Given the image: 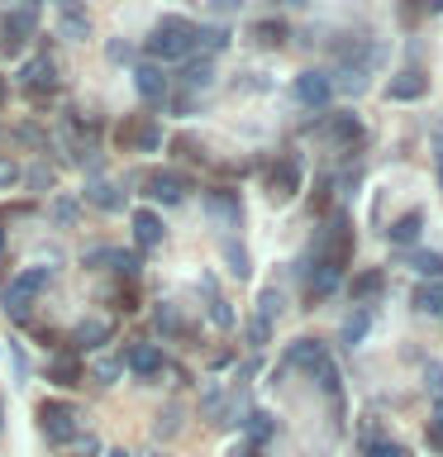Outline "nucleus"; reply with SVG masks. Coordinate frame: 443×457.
<instances>
[{
    "label": "nucleus",
    "instance_id": "nucleus-1",
    "mask_svg": "<svg viewBox=\"0 0 443 457\" xmlns=\"http://www.w3.org/2000/svg\"><path fill=\"white\" fill-rule=\"evenodd\" d=\"M196 24L181 20V14H167V20H157V29L148 34V57H157V62H177V57H186L196 48Z\"/></svg>",
    "mask_w": 443,
    "mask_h": 457
},
{
    "label": "nucleus",
    "instance_id": "nucleus-2",
    "mask_svg": "<svg viewBox=\"0 0 443 457\" xmlns=\"http://www.w3.org/2000/svg\"><path fill=\"white\" fill-rule=\"evenodd\" d=\"M48 277H53V267H29V271H20V277L5 286V310L14 314V320H24L29 300H34L43 286H48Z\"/></svg>",
    "mask_w": 443,
    "mask_h": 457
},
{
    "label": "nucleus",
    "instance_id": "nucleus-3",
    "mask_svg": "<svg viewBox=\"0 0 443 457\" xmlns=\"http://www.w3.org/2000/svg\"><path fill=\"white\" fill-rule=\"evenodd\" d=\"M38 420H43V434H48V443H71V438H77V410L63 405V400H43V405H38Z\"/></svg>",
    "mask_w": 443,
    "mask_h": 457
},
{
    "label": "nucleus",
    "instance_id": "nucleus-4",
    "mask_svg": "<svg viewBox=\"0 0 443 457\" xmlns=\"http://www.w3.org/2000/svg\"><path fill=\"white\" fill-rule=\"evenodd\" d=\"M348 253H353V228H348L343 214H334V220L324 224V234H320V257H324V262H334V267H343V262H348Z\"/></svg>",
    "mask_w": 443,
    "mask_h": 457
},
{
    "label": "nucleus",
    "instance_id": "nucleus-5",
    "mask_svg": "<svg viewBox=\"0 0 443 457\" xmlns=\"http://www.w3.org/2000/svg\"><path fill=\"white\" fill-rule=\"evenodd\" d=\"M329 96H334V77H324V71H300L296 77V100L310 110L329 105Z\"/></svg>",
    "mask_w": 443,
    "mask_h": 457
},
{
    "label": "nucleus",
    "instance_id": "nucleus-6",
    "mask_svg": "<svg viewBox=\"0 0 443 457\" xmlns=\"http://www.w3.org/2000/svg\"><path fill=\"white\" fill-rule=\"evenodd\" d=\"M38 29L34 14H20V10H10L5 20H0V53H20L24 48V38Z\"/></svg>",
    "mask_w": 443,
    "mask_h": 457
},
{
    "label": "nucleus",
    "instance_id": "nucleus-7",
    "mask_svg": "<svg viewBox=\"0 0 443 457\" xmlns=\"http://www.w3.org/2000/svg\"><path fill=\"white\" fill-rule=\"evenodd\" d=\"M424 86H429L424 71L420 67H405V71H396V77L386 81V100H420Z\"/></svg>",
    "mask_w": 443,
    "mask_h": 457
},
{
    "label": "nucleus",
    "instance_id": "nucleus-8",
    "mask_svg": "<svg viewBox=\"0 0 443 457\" xmlns=\"http://www.w3.org/2000/svg\"><path fill=\"white\" fill-rule=\"evenodd\" d=\"M120 362H124L129 371H134V377L148 381V377H157V371H163V353H157L153 343H134V348H129V353L120 357Z\"/></svg>",
    "mask_w": 443,
    "mask_h": 457
},
{
    "label": "nucleus",
    "instance_id": "nucleus-9",
    "mask_svg": "<svg viewBox=\"0 0 443 457\" xmlns=\"http://www.w3.org/2000/svg\"><path fill=\"white\" fill-rule=\"evenodd\" d=\"M267 186H272V200H291L296 195V186H300V167H296V157H281L277 167H272V177H267Z\"/></svg>",
    "mask_w": 443,
    "mask_h": 457
},
{
    "label": "nucleus",
    "instance_id": "nucleus-10",
    "mask_svg": "<svg viewBox=\"0 0 443 457\" xmlns=\"http://www.w3.org/2000/svg\"><path fill=\"white\" fill-rule=\"evenodd\" d=\"M148 195L163 200V205H177V200H186V181L177 177V171H153V177H148Z\"/></svg>",
    "mask_w": 443,
    "mask_h": 457
},
{
    "label": "nucleus",
    "instance_id": "nucleus-11",
    "mask_svg": "<svg viewBox=\"0 0 443 457\" xmlns=\"http://www.w3.org/2000/svg\"><path fill=\"white\" fill-rule=\"evenodd\" d=\"M20 86H24V91H43V86H48V91H53V57H29V62L20 67Z\"/></svg>",
    "mask_w": 443,
    "mask_h": 457
},
{
    "label": "nucleus",
    "instance_id": "nucleus-12",
    "mask_svg": "<svg viewBox=\"0 0 443 457\" xmlns=\"http://www.w3.org/2000/svg\"><path fill=\"white\" fill-rule=\"evenodd\" d=\"M134 86H138V96L148 100V105H163V100H167V77L157 67H138L134 71Z\"/></svg>",
    "mask_w": 443,
    "mask_h": 457
},
{
    "label": "nucleus",
    "instance_id": "nucleus-13",
    "mask_svg": "<svg viewBox=\"0 0 443 457\" xmlns=\"http://www.w3.org/2000/svg\"><path fill=\"white\" fill-rule=\"evenodd\" d=\"M205 210L214 214V220H224V224H238L243 220V205H238L234 191H205Z\"/></svg>",
    "mask_w": 443,
    "mask_h": 457
},
{
    "label": "nucleus",
    "instance_id": "nucleus-14",
    "mask_svg": "<svg viewBox=\"0 0 443 457\" xmlns=\"http://www.w3.org/2000/svg\"><path fill=\"white\" fill-rule=\"evenodd\" d=\"M134 238H138V248H157L163 243V220L153 210H134Z\"/></svg>",
    "mask_w": 443,
    "mask_h": 457
},
{
    "label": "nucleus",
    "instance_id": "nucleus-15",
    "mask_svg": "<svg viewBox=\"0 0 443 457\" xmlns=\"http://www.w3.org/2000/svg\"><path fill=\"white\" fill-rule=\"evenodd\" d=\"M324 357H329V353H324L314 338H300V343H291V348H286V362H291V367H310V371L320 367Z\"/></svg>",
    "mask_w": 443,
    "mask_h": 457
},
{
    "label": "nucleus",
    "instance_id": "nucleus-16",
    "mask_svg": "<svg viewBox=\"0 0 443 457\" xmlns=\"http://www.w3.org/2000/svg\"><path fill=\"white\" fill-rule=\"evenodd\" d=\"M339 277H343V267H334V262H314V271H310V295H329L339 286Z\"/></svg>",
    "mask_w": 443,
    "mask_h": 457
},
{
    "label": "nucleus",
    "instance_id": "nucleus-17",
    "mask_svg": "<svg viewBox=\"0 0 443 457\" xmlns=\"http://www.w3.org/2000/svg\"><path fill=\"white\" fill-rule=\"evenodd\" d=\"M57 10H63V34L67 38H91V24H86V14H81L77 0H63Z\"/></svg>",
    "mask_w": 443,
    "mask_h": 457
},
{
    "label": "nucleus",
    "instance_id": "nucleus-18",
    "mask_svg": "<svg viewBox=\"0 0 443 457\" xmlns=\"http://www.w3.org/2000/svg\"><path fill=\"white\" fill-rule=\"evenodd\" d=\"M414 305L424 314H434V320H443V281H424L420 291H414Z\"/></svg>",
    "mask_w": 443,
    "mask_h": 457
},
{
    "label": "nucleus",
    "instance_id": "nucleus-19",
    "mask_svg": "<svg viewBox=\"0 0 443 457\" xmlns=\"http://www.w3.org/2000/svg\"><path fill=\"white\" fill-rule=\"evenodd\" d=\"M420 224H424V214L410 210V214H400V220L386 228V234H391V243H414V238H420Z\"/></svg>",
    "mask_w": 443,
    "mask_h": 457
},
{
    "label": "nucleus",
    "instance_id": "nucleus-20",
    "mask_svg": "<svg viewBox=\"0 0 443 457\" xmlns=\"http://www.w3.org/2000/svg\"><path fill=\"white\" fill-rule=\"evenodd\" d=\"M81 343V348H100V343L110 338V324L105 320H86V324H77V334H71Z\"/></svg>",
    "mask_w": 443,
    "mask_h": 457
},
{
    "label": "nucleus",
    "instance_id": "nucleus-21",
    "mask_svg": "<svg viewBox=\"0 0 443 457\" xmlns=\"http://www.w3.org/2000/svg\"><path fill=\"white\" fill-rule=\"evenodd\" d=\"M381 286H386V277H381L377 267H372V271H357V277H353V300H372Z\"/></svg>",
    "mask_w": 443,
    "mask_h": 457
},
{
    "label": "nucleus",
    "instance_id": "nucleus-22",
    "mask_svg": "<svg viewBox=\"0 0 443 457\" xmlns=\"http://www.w3.org/2000/svg\"><path fill=\"white\" fill-rule=\"evenodd\" d=\"M86 200H91V205H100V210H120V205H124V195L114 191V186H105V181H96L91 191H86Z\"/></svg>",
    "mask_w": 443,
    "mask_h": 457
},
{
    "label": "nucleus",
    "instance_id": "nucleus-23",
    "mask_svg": "<svg viewBox=\"0 0 443 457\" xmlns=\"http://www.w3.org/2000/svg\"><path fill=\"white\" fill-rule=\"evenodd\" d=\"M191 43H200L205 53H224L229 48V29H220V24H214V29H196Z\"/></svg>",
    "mask_w": 443,
    "mask_h": 457
},
{
    "label": "nucleus",
    "instance_id": "nucleus-24",
    "mask_svg": "<svg viewBox=\"0 0 443 457\" xmlns=\"http://www.w3.org/2000/svg\"><path fill=\"white\" fill-rule=\"evenodd\" d=\"M329 134H334L339 143H353V138H363V124H357L353 114H334V124H329Z\"/></svg>",
    "mask_w": 443,
    "mask_h": 457
},
{
    "label": "nucleus",
    "instance_id": "nucleus-25",
    "mask_svg": "<svg viewBox=\"0 0 443 457\" xmlns=\"http://www.w3.org/2000/svg\"><path fill=\"white\" fill-rule=\"evenodd\" d=\"M181 81L191 86V91H210V86H214V71H210V62H191Z\"/></svg>",
    "mask_w": 443,
    "mask_h": 457
},
{
    "label": "nucleus",
    "instance_id": "nucleus-26",
    "mask_svg": "<svg viewBox=\"0 0 443 457\" xmlns=\"http://www.w3.org/2000/svg\"><path fill=\"white\" fill-rule=\"evenodd\" d=\"M224 262H229V271H234L238 281H243V277H248V271H253V267H248V253H243V248H238L234 238L224 243Z\"/></svg>",
    "mask_w": 443,
    "mask_h": 457
},
{
    "label": "nucleus",
    "instance_id": "nucleus-27",
    "mask_svg": "<svg viewBox=\"0 0 443 457\" xmlns=\"http://www.w3.org/2000/svg\"><path fill=\"white\" fill-rule=\"evenodd\" d=\"M253 38H257V43H281V38H286V24H281V20H257V24H253Z\"/></svg>",
    "mask_w": 443,
    "mask_h": 457
},
{
    "label": "nucleus",
    "instance_id": "nucleus-28",
    "mask_svg": "<svg viewBox=\"0 0 443 457\" xmlns=\"http://www.w3.org/2000/svg\"><path fill=\"white\" fill-rule=\"evenodd\" d=\"M414 271H420V277L443 281V257H439V253H420V257H414Z\"/></svg>",
    "mask_w": 443,
    "mask_h": 457
},
{
    "label": "nucleus",
    "instance_id": "nucleus-29",
    "mask_svg": "<svg viewBox=\"0 0 443 457\" xmlns=\"http://www.w3.org/2000/svg\"><path fill=\"white\" fill-rule=\"evenodd\" d=\"M53 381L57 386H77L81 381V367L71 362V357H63V362H53Z\"/></svg>",
    "mask_w": 443,
    "mask_h": 457
},
{
    "label": "nucleus",
    "instance_id": "nucleus-30",
    "mask_svg": "<svg viewBox=\"0 0 443 457\" xmlns=\"http://www.w3.org/2000/svg\"><path fill=\"white\" fill-rule=\"evenodd\" d=\"M363 334H367V310H357L353 320L343 324V343H348V348H353V343H363Z\"/></svg>",
    "mask_w": 443,
    "mask_h": 457
},
{
    "label": "nucleus",
    "instance_id": "nucleus-31",
    "mask_svg": "<svg viewBox=\"0 0 443 457\" xmlns=\"http://www.w3.org/2000/svg\"><path fill=\"white\" fill-rule=\"evenodd\" d=\"M267 338H272V324L257 314V320H248V348H267Z\"/></svg>",
    "mask_w": 443,
    "mask_h": 457
},
{
    "label": "nucleus",
    "instance_id": "nucleus-32",
    "mask_svg": "<svg viewBox=\"0 0 443 457\" xmlns=\"http://www.w3.org/2000/svg\"><path fill=\"white\" fill-rule=\"evenodd\" d=\"M243 424H248V438L253 443H267L272 438V420H267V414H248Z\"/></svg>",
    "mask_w": 443,
    "mask_h": 457
},
{
    "label": "nucleus",
    "instance_id": "nucleus-33",
    "mask_svg": "<svg viewBox=\"0 0 443 457\" xmlns=\"http://www.w3.org/2000/svg\"><path fill=\"white\" fill-rule=\"evenodd\" d=\"M314 377H320V386H324V391H329V395H339V367H334V362H329V357H324V362H320V367H314Z\"/></svg>",
    "mask_w": 443,
    "mask_h": 457
},
{
    "label": "nucleus",
    "instance_id": "nucleus-34",
    "mask_svg": "<svg viewBox=\"0 0 443 457\" xmlns=\"http://www.w3.org/2000/svg\"><path fill=\"white\" fill-rule=\"evenodd\" d=\"M105 262H114V271H120V277H138V257H134V253H110Z\"/></svg>",
    "mask_w": 443,
    "mask_h": 457
},
{
    "label": "nucleus",
    "instance_id": "nucleus-35",
    "mask_svg": "<svg viewBox=\"0 0 443 457\" xmlns=\"http://www.w3.org/2000/svg\"><path fill=\"white\" fill-rule=\"evenodd\" d=\"M257 314L272 324V314H281V295H277V291H263V300H257Z\"/></svg>",
    "mask_w": 443,
    "mask_h": 457
},
{
    "label": "nucleus",
    "instance_id": "nucleus-36",
    "mask_svg": "<svg viewBox=\"0 0 443 457\" xmlns=\"http://www.w3.org/2000/svg\"><path fill=\"white\" fill-rule=\"evenodd\" d=\"M91 371H96V381H114V377L124 371V362H110V357H100V362H96Z\"/></svg>",
    "mask_w": 443,
    "mask_h": 457
},
{
    "label": "nucleus",
    "instance_id": "nucleus-37",
    "mask_svg": "<svg viewBox=\"0 0 443 457\" xmlns=\"http://www.w3.org/2000/svg\"><path fill=\"white\" fill-rule=\"evenodd\" d=\"M157 328H167V334H181V320H177V310H171V305L157 310Z\"/></svg>",
    "mask_w": 443,
    "mask_h": 457
},
{
    "label": "nucleus",
    "instance_id": "nucleus-38",
    "mask_svg": "<svg viewBox=\"0 0 443 457\" xmlns=\"http://www.w3.org/2000/svg\"><path fill=\"white\" fill-rule=\"evenodd\" d=\"M367 457H410V453L396 448V443H367Z\"/></svg>",
    "mask_w": 443,
    "mask_h": 457
},
{
    "label": "nucleus",
    "instance_id": "nucleus-39",
    "mask_svg": "<svg viewBox=\"0 0 443 457\" xmlns=\"http://www.w3.org/2000/svg\"><path fill=\"white\" fill-rule=\"evenodd\" d=\"M424 381H429V391L443 400V367H439V362H429V367H424Z\"/></svg>",
    "mask_w": 443,
    "mask_h": 457
},
{
    "label": "nucleus",
    "instance_id": "nucleus-40",
    "mask_svg": "<svg viewBox=\"0 0 443 457\" xmlns=\"http://www.w3.org/2000/svg\"><path fill=\"white\" fill-rule=\"evenodd\" d=\"M210 320L220 324V328H229V324H234V314H229V305H224V300H210Z\"/></svg>",
    "mask_w": 443,
    "mask_h": 457
},
{
    "label": "nucleus",
    "instance_id": "nucleus-41",
    "mask_svg": "<svg viewBox=\"0 0 443 457\" xmlns=\"http://www.w3.org/2000/svg\"><path fill=\"white\" fill-rule=\"evenodd\" d=\"M20 181V167L10 162V157H0V191H5V186H14Z\"/></svg>",
    "mask_w": 443,
    "mask_h": 457
},
{
    "label": "nucleus",
    "instance_id": "nucleus-42",
    "mask_svg": "<svg viewBox=\"0 0 443 457\" xmlns=\"http://www.w3.org/2000/svg\"><path fill=\"white\" fill-rule=\"evenodd\" d=\"M157 138H163V134H157V124H148V129L138 134V148H143V153H153V148H157Z\"/></svg>",
    "mask_w": 443,
    "mask_h": 457
},
{
    "label": "nucleus",
    "instance_id": "nucleus-43",
    "mask_svg": "<svg viewBox=\"0 0 443 457\" xmlns=\"http://www.w3.org/2000/svg\"><path fill=\"white\" fill-rule=\"evenodd\" d=\"M53 214H57L63 224H71V220H77V205H71V200H57V205H53Z\"/></svg>",
    "mask_w": 443,
    "mask_h": 457
},
{
    "label": "nucleus",
    "instance_id": "nucleus-44",
    "mask_svg": "<svg viewBox=\"0 0 443 457\" xmlns=\"http://www.w3.org/2000/svg\"><path fill=\"white\" fill-rule=\"evenodd\" d=\"M10 10H20V14H34V20H38V0H14Z\"/></svg>",
    "mask_w": 443,
    "mask_h": 457
},
{
    "label": "nucleus",
    "instance_id": "nucleus-45",
    "mask_svg": "<svg viewBox=\"0 0 443 457\" xmlns=\"http://www.w3.org/2000/svg\"><path fill=\"white\" fill-rule=\"evenodd\" d=\"M29 181H34V186H48L53 171H48V167H34V177H29Z\"/></svg>",
    "mask_w": 443,
    "mask_h": 457
},
{
    "label": "nucleus",
    "instance_id": "nucleus-46",
    "mask_svg": "<svg viewBox=\"0 0 443 457\" xmlns=\"http://www.w3.org/2000/svg\"><path fill=\"white\" fill-rule=\"evenodd\" d=\"M243 0H214V10H238Z\"/></svg>",
    "mask_w": 443,
    "mask_h": 457
},
{
    "label": "nucleus",
    "instance_id": "nucleus-47",
    "mask_svg": "<svg viewBox=\"0 0 443 457\" xmlns=\"http://www.w3.org/2000/svg\"><path fill=\"white\" fill-rule=\"evenodd\" d=\"M434 162H439V186H443V143H439V157H434Z\"/></svg>",
    "mask_w": 443,
    "mask_h": 457
},
{
    "label": "nucleus",
    "instance_id": "nucleus-48",
    "mask_svg": "<svg viewBox=\"0 0 443 457\" xmlns=\"http://www.w3.org/2000/svg\"><path fill=\"white\" fill-rule=\"evenodd\" d=\"M434 428H443V400H439V410H434Z\"/></svg>",
    "mask_w": 443,
    "mask_h": 457
},
{
    "label": "nucleus",
    "instance_id": "nucleus-49",
    "mask_svg": "<svg viewBox=\"0 0 443 457\" xmlns=\"http://www.w3.org/2000/svg\"><path fill=\"white\" fill-rule=\"evenodd\" d=\"M0 253H5V220H0Z\"/></svg>",
    "mask_w": 443,
    "mask_h": 457
},
{
    "label": "nucleus",
    "instance_id": "nucleus-50",
    "mask_svg": "<svg viewBox=\"0 0 443 457\" xmlns=\"http://www.w3.org/2000/svg\"><path fill=\"white\" fill-rule=\"evenodd\" d=\"M105 457H129V453H124V448H114V453H105Z\"/></svg>",
    "mask_w": 443,
    "mask_h": 457
},
{
    "label": "nucleus",
    "instance_id": "nucleus-51",
    "mask_svg": "<svg viewBox=\"0 0 443 457\" xmlns=\"http://www.w3.org/2000/svg\"><path fill=\"white\" fill-rule=\"evenodd\" d=\"M286 5H310V0H286Z\"/></svg>",
    "mask_w": 443,
    "mask_h": 457
},
{
    "label": "nucleus",
    "instance_id": "nucleus-52",
    "mask_svg": "<svg viewBox=\"0 0 443 457\" xmlns=\"http://www.w3.org/2000/svg\"><path fill=\"white\" fill-rule=\"evenodd\" d=\"M148 457H163V453H148Z\"/></svg>",
    "mask_w": 443,
    "mask_h": 457
},
{
    "label": "nucleus",
    "instance_id": "nucleus-53",
    "mask_svg": "<svg viewBox=\"0 0 443 457\" xmlns=\"http://www.w3.org/2000/svg\"><path fill=\"white\" fill-rule=\"evenodd\" d=\"M0 414H5V410H0Z\"/></svg>",
    "mask_w": 443,
    "mask_h": 457
}]
</instances>
